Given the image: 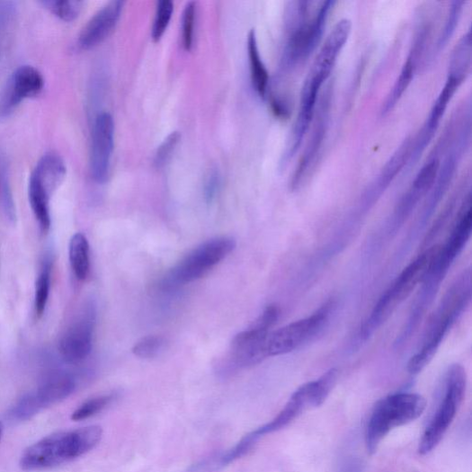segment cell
I'll list each match as a JSON object with an SVG mask.
<instances>
[{"label": "cell", "mask_w": 472, "mask_h": 472, "mask_svg": "<svg viewBox=\"0 0 472 472\" xmlns=\"http://www.w3.org/2000/svg\"><path fill=\"white\" fill-rule=\"evenodd\" d=\"M102 437V429L98 425L55 432L26 449L20 466L25 471L60 466L93 450Z\"/></svg>", "instance_id": "cell-1"}, {"label": "cell", "mask_w": 472, "mask_h": 472, "mask_svg": "<svg viewBox=\"0 0 472 472\" xmlns=\"http://www.w3.org/2000/svg\"><path fill=\"white\" fill-rule=\"evenodd\" d=\"M470 271L464 272L448 290L440 307L429 323L422 348L409 361L411 375L421 373L437 353L453 325L469 305L471 299Z\"/></svg>", "instance_id": "cell-2"}, {"label": "cell", "mask_w": 472, "mask_h": 472, "mask_svg": "<svg viewBox=\"0 0 472 472\" xmlns=\"http://www.w3.org/2000/svg\"><path fill=\"white\" fill-rule=\"evenodd\" d=\"M441 247V245H435L427 248L398 275L362 325L360 332L361 339L368 340L379 330L396 309L413 294L419 283H423L437 259Z\"/></svg>", "instance_id": "cell-3"}, {"label": "cell", "mask_w": 472, "mask_h": 472, "mask_svg": "<svg viewBox=\"0 0 472 472\" xmlns=\"http://www.w3.org/2000/svg\"><path fill=\"white\" fill-rule=\"evenodd\" d=\"M426 408L425 398L416 393H396L376 405L366 431V446L372 455L388 432L418 419Z\"/></svg>", "instance_id": "cell-4"}, {"label": "cell", "mask_w": 472, "mask_h": 472, "mask_svg": "<svg viewBox=\"0 0 472 472\" xmlns=\"http://www.w3.org/2000/svg\"><path fill=\"white\" fill-rule=\"evenodd\" d=\"M335 2H322L309 17L308 2L298 3V20L292 34L286 44L282 65L286 68H293L313 53L321 41L324 30L328 22L330 13Z\"/></svg>", "instance_id": "cell-5"}, {"label": "cell", "mask_w": 472, "mask_h": 472, "mask_svg": "<svg viewBox=\"0 0 472 472\" xmlns=\"http://www.w3.org/2000/svg\"><path fill=\"white\" fill-rule=\"evenodd\" d=\"M467 375L460 365H453L448 373L445 395L437 413L425 429L419 445V453L426 455L437 448L455 419L463 402Z\"/></svg>", "instance_id": "cell-6"}, {"label": "cell", "mask_w": 472, "mask_h": 472, "mask_svg": "<svg viewBox=\"0 0 472 472\" xmlns=\"http://www.w3.org/2000/svg\"><path fill=\"white\" fill-rule=\"evenodd\" d=\"M334 381L330 376L323 375L316 381L301 386L289 397L281 413L270 423L253 431L261 439L265 434L280 431L294 422L309 409L318 408L334 388Z\"/></svg>", "instance_id": "cell-7"}, {"label": "cell", "mask_w": 472, "mask_h": 472, "mask_svg": "<svg viewBox=\"0 0 472 472\" xmlns=\"http://www.w3.org/2000/svg\"><path fill=\"white\" fill-rule=\"evenodd\" d=\"M236 246V242L231 237L215 238L202 244L172 270L168 281L175 285L200 279L224 261Z\"/></svg>", "instance_id": "cell-8"}, {"label": "cell", "mask_w": 472, "mask_h": 472, "mask_svg": "<svg viewBox=\"0 0 472 472\" xmlns=\"http://www.w3.org/2000/svg\"><path fill=\"white\" fill-rule=\"evenodd\" d=\"M334 307V302L325 303L311 316L271 333L267 343L269 357L292 352L308 342L328 321Z\"/></svg>", "instance_id": "cell-9"}, {"label": "cell", "mask_w": 472, "mask_h": 472, "mask_svg": "<svg viewBox=\"0 0 472 472\" xmlns=\"http://www.w3.org/2000/svg\"><path fill=\"white\" fill-rule=\"evenodd\" d=\"M76 388L74 378L65 374L53 376L38 389L22 397L9 412V417L16 422L29 420L44 409L63 401Z\"/></svg>", "instance_id": "cell-10"}, {"label": "cell", "mask_w": 472, "mask_h": 472, "mask_svg": "<svg viewBox=\"0 0 472 472\" xmlns=\"http://www.w3.org/2000/svg\"><path fill=\"white\" fill-rule=\"evenodd\" d=\"M44 85L39 69L28 65L19 67L0 94V120L9 117L24 100L40 95Z\"/></svg>", "instance_id": "cell-11"}, {"label": "cell", "mask_w": 472, "mask_h": 472, "mask_svg": "<svg viewBox=\"0 0 472 472\" xmlns=\"http://www.w3.org/2000/svg\"><path fill=\"white\" fill-rule=\"evenodd\" d=\"M96 320L94 305H87L72 323L59 342L62 357L68 362H79L91 353Z\"/></svg>", "instance_id": "cell-12"}, {"label": "cell", "mask_w": 472, "mask_h": 472, "mask_svg": "<svg viewBox=\"0 0 472 472\" xmlns=\"http://www.w3.org/2000/svg\"><path fill=\"white\" fill-rule=\"evenodd\" d=\"M471 195H467L459 209L457 224L447 243L441 247L439 255L430 269L429 275L442 281L452 263L466 245L471 235Z\"/></svg>", "instance_id": "cell-13"}, {"label": "cell", "mask_w": 472, "mask_h": 472, "mask_svg": "<svg viewBox=\"0 0 472 472\" xmlns=\"http://www.w3.org/2000/svg\"><path fill=\"white\" fill-rule=\"evenodd\" d=\"M115 123L113 117L102 112L94 121L91 149V172L97 183H106L114 151Z\"/></svg>", "instance_id": "cell-14"}, {"label": "cell", "mask_w": 472, "mask_h": 472, "mask_svg": "<svg viewBox=\"0 0 472 472\" xmlns=\"http://www.w3.org/2000/svg\"><path fill=\"white\" fill-rule=\"evenodd\" d=\"M351 31L352 22L349 19H343L336 23L320 49L307 76L308 78L320 85H324L329 79Z\"/></svg>", "instance_id": "cell-15"}, {"label": "cell", "mask_w": 472, "mask_h": 472, "mask_svg": "<svg viewBox=\"0 0 472 472\" xmlns=\"http://www.w3.org/2000/svg\"><path fill=\"white\" fill-rule=\"evenodd\" d=\"M123 7L124 3L116 0L99 10L82 30L79 48L89 50L102 43L118 25Z\"/></svg>", "instance_id": "cell-16"}, {"label": "cell", "mask_w": 472, "mask_h": 472, "mask_svg": "<svg viewBox=\"0 0 472 472\" xmlns=\"http://www.w3.org/2000/svg\"><path fill=\"white\" fill-rule=\"evenodd\" d=\"M271 333L250 328L238 334L231 343V361L236 368H248L260 364L269 357L267 343Z\"/></svg>", "instance_id": "cell-17"}, {"label": "cell", "mask_w": 472, "mask_h": 472, "mask_svg": "<svg viewBox=\"0 0 472 472\" xmlns=\"http://www.w3.org/2000/svg\"><path fill=\"white\" fill-rule=\"evenodd\" d=\"M330 105L331 95L325 94L321 98L320 103L318 105V111L316 112V119L312 130L310 140L308 141L307 147L298 164L297 171L294 174L292 183H290V187H292L293 191H297L300 188L305 175L308 172L309 167H311L318 155L321 145L324 141L326 128H328Z\"/></svg>", "instance_id": "cell-18"}, {"label": "cell", "mask_w": 472, "mask_h": 472, "mask_svg": "<svg viewBox=\"0 0 472 472\" xmlns=\"http://www.w3.org/2000/svg\"><path fill=\"white\" fill-rule=\"evenodd\" d=\"M441 165V160L438 157H433L419 171L411 188L396 208L395 218L396 221L404 222L420 200L432 191Z\"/></svg>", "instance_id": "cell-19"}, {"label": "cell", "mask_w": 472, "mask_h": 472, "mask_svg": "<svg viewBox=\"0 0 472 472\" xmlns=\"http://www.w3.org/2000/svg\"><path fill=\"white\" fill-rule=\"evenodd\" d=\"M67 174L64 160L57 154L45 155L36 165L31 177L50 195L62 184Z\"/></svg>", "instance_id": "cell-20"}, {"label": "cell", "mask_w": 472, "mask_h": 472, "mask_svg": "<svg viewBox=\"0 0 472 472\" xmlns=\"http://www.w3.org/2000/svg\"><path fill=\"white\" fill-rule=\"evenodd\" d=\"M414 138L408 137L393 154L377 180L372 197L379 196L390 185L399 172L407 166L412 156Z\"/></svg>", "instance_id": "cell-21"}, {"label": "cell", "mask_w": 472, "mask_h": 472, "mask_svg": "<svg viewBox=\"0 0 472 472\" xmlns=\"http://www.w3.org/2000/svg\"><path fill=\"white\" fill-rule=\"evenodd\" d=\"M422 54L411 49L407 59L399 74L394 86L387 94L385 102L381 107V115L386 116L393 111L397 102L401 100L410 85L412 84L415 72L417 70L419 62L421 61Z\"/></svg>", "instance_id": "cell-22"}, {"label": "cell", "mask_w": 472, "mask_h": 472, "mask_svg": "<svg viewBox=\"0 0 472 472\" xmlns=\"http://www.w3.org/2000/svg\"><path fill=\"white\" fill-rule=\"evenodd\" d=\"M247 51L253 87L260 97L264 99L268 92L270 76L268 69L262 59L256 31L254 30L250 31L248 34Z\"/></svg>", "instance_id": "cell-23"}, {"label": "cell", "mask_w": 472, "mask_h": 472, "mask_svg": "<svg viewBox=\"0 0 472 472\" xmlns=\"http://www.w3.org/2000/svg\"><path fill=\"white\" fill-rule=\"evenodd\" d=\"M28 195L36 220L39 221L41 231L47 234L51 227V196L31 177L29 179Z\"/></svg>", "instance_id": "cell-24"}, {"label": "cell", "mask_w": 472, "mask_h": 472, "mask_svg": "<svg viewBox=\"0 0 472 472\" xmlns=\"http://www.w3.org/2000/svg\"><path fill=\"white\" fill-rule=\"evenodd\" d=\"M69 263L79 281L87 279L90 272V246L85 235L78 233L72 236L68 248Z\"/></svg>", "instance_id": "cell-25"}, {"label": "cell", "mask_w": 472, "mask_h": 472, "mask_svg": "<svg viewBox=\"0 0 472 472\" xmlns=\"http://www.w3.org/2000/svg\"><path fill=\"white\" fill-rule=\"evenodd\" d=\"M0 208L10 223L16 222V207L10 183L7 162L0 158Z\"/></svg>", "instance_id": "cell-26"}, {"label": "cell", "mask_w": 472, "mask_h": 472, "mask_svg": "<svg viewBox=\"0 0 472 472\" xmlns=\"http://www.w3.org/2000/svg\"><path fill=\"white\" fill-rule=\"evenodd\" d=\"M51 263L49 261L46 262L38 280H36L34 311L38 318L42 317L48 306L51 282Z\"/></svg>", "instance_id": "cell-27"}, {"label": "cell", "mask_w": 472, "mask_h": 472, "mask_svg": "<svg viewBox=\"0 0 472 472\" xmlns=\"http://www.w3.org/2000/svg\"><path fill=\"white\" fill-rule=\"evenodd\" d=\"M40 4L64 22L76 21L85 5L80 0H43Z\"/></svg>", "instance_id": "cell-28"}, {"label": "cell", "mask_w": 472, "mask_h": 472, "mask_svg": "<svg viewBox=\"0 0 472 472\" xmlns=\"http://www.w3.org/2000/svg\"><path fill=\"white\" fill-rule=\"evenodd\" d=\"M464 4L465 3L460 2V0H456V2L451 4L445 27L442 30L437 46L434 48L433 56L440 54L451 39L460 19Z\"/></svg>", "instance_id": "cell-29"}, {"label": "cell", "mask_w": 472, "mask_h": 472, "mask_svg": "<svg viewBox=\"0 0 472 472\" xmlns=\"http://www.w3.org/2000/svg\"><path fill=\"white\" fill-rule=\"evenodd\" d=\"M174 13V4L171 0H161L157 4L154 25L152 28V39L159 42L166 31Z\"/></svg>", "instance_id": "cell-30"}, {"label": "cell", "mask_w": 472, "mask_h": 472, "mask_svg": "<svg viewBox=\"0 0 472 472\" xmlns=\"http://www.w3.org/2000/svg\"><path fill=\"white\" fill-rule=\"evenodd\" d=\"M114 394L91 398L72 414L71 419L74 421H83L91 418L104 410L114 401Z\"/></svg>", "instance_id": "cell-31"}, {"label": "cell", "mask_w": 472, "mask_h": 472, "mask_svg": "<svg viewBox=\"0 0 472 472\" xmlns=\"http://www.w3.org/2000/svg\"><path fill=\"white\" fill-rule=\"evenodd\" d=\"M165 344V339L161 336H147L134 345L132 352L142 359H152L164 351Z\"/></svg>", "instance_id": "cell-32"}, {"label": "cell", "mask_w": 472, "mask_h": 472, "mask_svg": "<svg viewBox=\"0 0 472 472\" xmlns=\"http://www.w3.org/2000/svg\"><path fill=\"white\" fill-rule=\"evenodd\" d=\"M196 13V4L193 2L189 3L185 7L183 17V44L187 51H191L193 47Z\"/></svg>", "instance_id": "cell-33"}, {"label": "cell", "mask_w": 472, "mask_h": 472, "mask_svg": "<svg viewBox=\"0 0 472 472\" xmlns=\"http://www.w3.org/2000/svg\"><path fill=\"white\" fill-rule=\"evenodd\" d=\"M180 138L181 134L178 131H174L172 132L160 145L155 158V165L156 168L160 169L168 163Z\"/></svg>", "instance_id": "cell-34"}, {"label": "cell", "mask_w": 472, "mask_h": 472, "mask_svg": "<svg viewBox=\"0 0 472 472\" xmlns=\"http://www.w3.org/2000/svg\"><path fill=\"white\" fill-rule=\"evenodd\" d=\"M281 309L277 305L268 306L252 328L271 333L272 326L278 322Z\"/></svg>", "instance_id": "cell-35"}, {"label": "cell", "mask_w": 472, "mask_h": 472, "mask_svg": "<svg viewBox=\"0 0 472 472\" xmlns=\"http://www.w3.org/2000/svg\"><path fill=\"white\" fill-rule=\"evenodd\" d=\"M220 175L216 171L209 173L204 185V198L208 204H211L215 200L220 188Z\"/></svg>", "instance_id": "cell-36"}, {"label": "cell", "mask_w": 472, "mask_h": 472, "mask_svg": "<svg viewBox=\"0 0 472 472\" xmlns=\"http://www.w3.org/2000/svg\"><path fill=\"white\" fill-rule=\"evenodd\" d=\"M272 111L276 118L281 120H285L289 117V108L286 105V102L278 98L272 97L271 101Z\"/></svg>", "instance_id": "cell-37"}, {"label": "cell", "mask_w": 472, "mask_h": 472, "mask_svg": "<svg viewBox=\"0 0 472 472\" xmlns=\"http://www.w3.org/2000/svg\"><path fill=\"white\" fill-rule=\"evenodd\" d=\"M4 431V423L2 422H0V441H2V440H3Z\"/></svg>", "instance_id": "cell-38"}, {"label": "cell", "mask_w": 472, "mask_h": 472, "mask_svg": "<svg viewBox=\"0 0 472 472\" xmlns=\"http://www.w3.org/2000/svg\"><path fill=\"white\" fill-rule=\"evenodd\" d=\"M345 472H361V471H360L359 468L352 467V468H349L348 470H346Z\"/></svg>", "instance_id": "cell-39"}]
</instances>
